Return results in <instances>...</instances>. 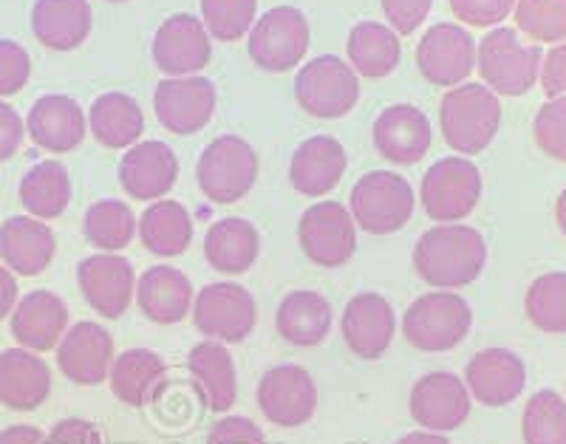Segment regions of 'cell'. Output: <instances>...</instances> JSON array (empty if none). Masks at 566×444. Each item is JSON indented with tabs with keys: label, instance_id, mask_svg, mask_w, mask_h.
I'll use <instances>...</instances> for the list:
<instances>
[{
	"label": "cell",
	"instance_id": "ffe728a7",
	"mask_svg": "<svg viewBox=\"0 0 566 444\" xmlns=\"http://www.w3.org/2000/svg\"><path fill=\"white\" fill-rule=\"evenodd\" d=\"M114 337L99 323H74L57 346V366L65 380L99 385L114 366Z\"/></svg>",
	"mask_w": 566,
	"mask_h": 444
},
{
	"label": "cell",
	"instance_id": "60d3db41",
	"mask_svg": "<svg viewBox=\"0 0 566 444\" xmlns=\"http://www.w3.org/2000/svg\"><path fill=\"white\" fill-rule=\"evenodd\" d=\"M255 12L258 0H201V23L221 43H235L250 34Z\"/></svg>",
	"mask_w": 566,
	"mask_h": 444
},
{
	"label": "cell",
	"instance_id": "d6a6232c",
	"mask_svg": "<svg viewBox=\"0 0 566 444\" xmlns=\"http://www.w3.org/2000/svg\"><path fill=\"white\" fill-rule=\"evenodd\" d=\"M261 255V235L247 219H221L207 230L205 258L221 275H244Z\"/></svg>",
	"mask_w": 566,
	"mask_h": 444
},
{
	"label": "cell",
	"instance_id": "52a82bcc",
	"mask_svg": "<svg viewBox=\"0 0 566 444\" xmlns=\"http://www.w3.org/2000/svg\"><path fill=\"white\" fill-rule=\"evenodd\" d=\"M428 219L439 224H459L476 210L482 199V173L468 156H448L428 168L419 187Z\"/></svg>",
	"mask_w": 566,
	"mask_h": 444
},
{
	"label": "cell",
	"instance_id": "7402d4cb",
	"mask_svg": "<svg viewBox=\"0 0 566 444\" xmlns=\"http://www.w3.org/2000/svg\"><path fill=\"white\" fill-rule=\"evenodd\" d=\"M27 130L38 148L49 154H71L77 150L88 130V116L83 114L80 103L65 94H43L29 108Z\"/></svg>",
	"mask_w": 566,
	"mask_h": 444
},
{
	"label": "cell",
	"instance_id": "74e56055",
	"mask_svg": "<svg viewBox=\"0 0 566 444\" xmlns=\"http://www.w3.org/2000/svg\"><path fill=\"white\" fill-rule=\"evenodd\" d=\"M85 241L99 252H123L136 235V219L125 201L103 199L85 210Z\"/></svg>",
	"mask_w": 566,
	"mask_h": 444
},
{
	"label": "cell",
	"instance_id": "f35d334b",
	"mask_svg": "<svg viewBox=\"0 0 566 444\" xmlns=\"http://www.w3.org/2000/svg\"><path fill=\"white\" fill-rule=\"evenodd\" d=\"M530 323L547 335H566V272L535 277L524 297Z\"/></svg>",
	"mask_w": 566,
	"mask_h": 444
},
{
	"label": "cell",
	"instance_id": "8fae6325",
	"mask_svg": "<svg viewBox=\"0 0 566 444\" xmlns=\"http://www.w3.org/2000/svg\"><path fill=\"white\" fill-rule=\"evenodd\" d=\"M258 320L255 300L241 284H207L193 297L196 329L216 342H241L252 335Z\"/></svg>",
	"mask_w": 566,
	"mask_h": 444
},
{
	"label": "cell",
	"instance_id": "2e32d148",
	"mask_svg": "<svg viewBox=\"0 0 566 444\" xmlns=\"http://www.w3.org/2000/svg\"><path fill=\"white\" fill-rule=\"evenodd\" d=\"M411 416L428 433L457 431L470 416V391L457 373L433 371L411 388Z\"/></svg>",
	"mask_w": 566,
	"mask_h": 444
},
{
	"label": "cell",
	"instance_id": "f5cc1de1",
	"mask_svg": "<svg viewBox=\"0 0 566 444\" xmlns=\"http://www.w3.org/2000/svg\"><path fill=\"white\" fill-rule=\"evenodd\" d=\"M45 433L32 425H12L0 431V444H43Z\"/></svg>",
	"mask_w": 566,
	"mask_h": 444
},
{
	"label": "cell",
	"instance_id": "f907efd6",
	"mask_svg": "<svg viewBox=\"0 0 566 444\" xmlns=\"http://www.w3.org/2000/svg\"><path fill=\"white\" fill-rule=\"evenodd\" d=\"M23 134H27V123L20 119L12 105L0 99V161H9L18 154Z\"/></svg>",
	"mask_w": 566,
	"mask_h": 444
},
{
	"label": "cell",
	"instance_id": "c3c4849f",
	"mask_svg": "<svg viewBox=\"0 0 566 444\" xmlns=\"http://www.w3.org/2000/svg\"><path fill=\"white\" fill-rule=\"evenodd\" d=\"M538 83L549 99L566 97V40L555 43L547 57L541 60Z\"/></svg>",
	"mask_w": 566,
	"mask_h": 444
},
{
	"label": "cell",
	"instance_id": "8d00e7d4",
	"mask_svg": "<svg viewBox=\"0 0 566 444\" xmlns=\"http://www.w3.org/2000/svg\"><path fill=\"white\" fill-rule=\"evenodd\" d=\"M20 204L29 210L32 219L52 221L69 210L71 204V179L65 165L54 159L38 161L23 179H20Z\"/></svg>",
	"mask_w": 566,
	"mask_h": 444
},
{
	"label": "cell",
	"instance_id": "5b68a950",
	"mask_svg": "<svg viewBox=\"0 0 566 444\" xmlns=\"http://www.w3.org/2000/svg\"><path fill=\"white\" fill-rule=\"evenodd\" d=\"M348 204H352L348 213H352L354 224L363 232L391 235L411 221L417 195H413L408 179L394 170H374L354 184Z\"/></svg>",
	"mask_w": 566,
	"mask_h": 444
},
{
	"label": "cell",
	"instance_id": "d4e9b609",
	"mask_svg": "<svg viewBox=\"0 0 566 444\" xmlns=\"http://www.w3.org/2000/svg\"><path fill=\"white\" fill-rule=\"evenodd\" d=\"M54 255L57 239L40 219L12 215L0 224V261L12 275H40L52 266Z\"/></svg>",
	"mask_w": 566,
	"mask_h": 444
},
{
	"label": "cell",
	"instance_id": "e0dca14e",
	"mask_svg": "<svg viewBox=\"0 0 566 444\" xmlns=\"http://www.w3.org/2000/svg\"><path fill=\"white\" fill-rule=\"evenodd\" d=\"M77 284L91 309L108 317V320L123 317L136 295L134 266L128 258L114 255V252L80 261Z\"/></svg>",
	"mask_w": 566,
	"mask_h": 444
},
{
	"label": "cell",
	"instance_id": "f546056e",
	"mask_svg": "<svg viewBox=\"0 0 566 444\" xmlns=\"http://www.w3.org/2000/svg\"><path fill=\"white\" fill-rule=\"evenodd\" d=\"M346 150L335 136H312L295 150L290 165V181L301 195H326L340 184L346 173Z\"/></svg>",
	"mask_w": 566,
	"mask_h": 444
},
{
	"label": "cell",
	"instance_id": "5bb4252c",
	"mask_svg": "<svg viewBox=\"0 0 566 444\" xmlns=\"http://www.w3.org/2000/svg\"><path fill=\"white\" fill-rule=\"evenodd\" d=\"M417 68L431 85H462L476 68V43L457 23H437L417 45Z\"/></svg>",
	"mask_w": 566,
	"mask_h": 444
},
{
	"label": "cell",
	"instance_id": "ac0fdd59",
	"mask_svg": "<svg viewBox=\"0 0 566 444\" xmlns=\"http://www.w3.org/2000/svg\"><path fill=\"white\" fill-rule=\"evenodd\" d=\"M340 331L352 355L360 360H380L397 335V315L382 295L360 292L346 303Z\"/></svg>",
	"mask_w": 566,
	"mask_h": 444
},
{
	"label": "cell",
	"instance_id": "3957f363",
	"mask_svg": "<svg viewBox=\"0 0 566 444\" xmlns=\"http://www.w3.org/2000/svg\"><path fill=\"white\" fill-rule=\"evenodd\" d=\"M541 54L538 45L522 43L518 32L507 27L490 29L476 45V65L484 85L493 91L495 97H522L538 83L541 74Z\"/></svg>",
	"mask_w": 566,
	"mask_h": 444
},
{
	"label": "cell",
	"instance_id": "ee69618b",
	"mask_svg": "<svg viewBox=\"0 0 566 444\" xmlns=\"http://www.w3.org/2000/svg\"><path fill=\"white\" fill-rule=\"evenodd\" d=\"M32 77V57L20 43L0 38V97H12L27 88Z\"/></svg>",
	"mask_w": 566,
	"mask_h": 444
},
{
	"label": "cell",
	"instance_id": "f6af8a7d",
	"mask_svg": "<svg viewBox=\"0 0 566 444\" xmlns=\"http://www.w3.org/2000/svg\"><path fill=\"white\" fill-rule=\"evenodd\" d=\"M451 9L468 27L490 29L499 27L507 14H513L515 0H451Z\"/></svg>",
	"mask_w": 566,
	"mask_h": 444
},
{
	"label": "cell",
	"instance_id": "9f6ffc18",
	"mask_svg": "<svg viewBox=\"0 0 566 444\" xmlns=\"http://www.w3.org/2000/svg\"><path fill=\"white\" fill-rule=\"evenodd\" d=\"M108 3H125V0H108Z\"/></svg>",
	"mask_w": 566,
	"mask_h": 444
},
{
	"label": "cell",
	"instance_id": "6da1fadb",
	"mask_svg": "<svg viewBox=\"0 0 566 444\" xmlns=\"http://www.w3.org/2000/svg\"><path fill=\"white\" fill-rule=\"evenodd\" d=\"M488 264V241L468 224H439L422 232L413 246V269L433 289H462L473 284Z\"/></svg>",
	"mask_w": 566,
	"mask_h": 444
},
{
	"label": "cell",
	"instance_id": "b9f144b4",
	"mask_svg": "<svg viewBox=\"0 0 566 444\" xmlns=\"http://www.w3.org/2000/svg\"><path fill=\"white\" fill-rule=\"evenodd\" d=\"M515 27L535 43H564L566 0H515Z\"/></svg>",
	"mask_w": 566,
	"mask_h": 444
},
{
	"label": "cell",
	"instance_id": "e575fe53",
	"mask_svg": "<svg viewBox=\"0 0 566 444\" xmlns=\"http://www.w3.org/2000/svg\"><path fill=\"white\" fill-rule=\"evenodd\" d=\"M88 128L99 145L111 150L134 148L145 130V114L139 103L123 91H108L94 99L88 110Z\"/></svg>",
	"mask_w": 566,
	"mask_h": 444
},
{
	"label": "cell",
	"instance_id": "9a60e30c",
	"mask_svg": "<svg viewBox=\"0 0 566 444\" xmlns=\"http://www.w3.org/2000/svg\"><path fill=\"white\" fill-rule=\"evenodd\" d=\"M212 40L196 14H174L156 29L154 63L168 77H193L207 68Z\"/></svg>",
	"mask_w": 566,
	"mask_h": 444
},
{
	"label": "cell",
	"instance_id": "7a4b0ae2",
	"mask_svg": "<svg viewBox=\"0 0 566 444\" xmlns=\"http://www.w3.org/2000/svg\"><path fill=\"white\" fill-rule=\"evenodd\" d=\"M444 142L457 154L476 156L502 128V103L482 83H462L444 94L439 105Z\"/></svg>",
	"mask_w": 566,
	"mask_h": 444
},
{
	"label": "cell",
	"instance_id": "30bf717a",
	"mask_svg": "<svg viewBox=\"0 0 566 444\" xmlns=\"http://www.w3.org/2000/svg\"><path fill=\"white\" fill-rule=\"evenodd\" d=\"M297 241L303 255L323 269L348 264L357 252V224L337 201H321L301 215Z\"/></svg>",
	"mask_w": 566,
	"mask_h": 444
},
{
	"label": "cell",
	"instance_id": "d6986e66",
	"mask_svg": "<svg viewBox=\"0 0 566 444\" xmlns=\"http://www.w3.org/2000/svg\"><path fill=\"white\" fill-rule=\"evenodd\" d=\"M470 397L488 408H504L522 397L527 385V368L510 348H484L464 371Z\"/></svg>",
	"mask_w": 566,
	"mask_h": 444
},
{
	"label": "cell",
	"instance_id": "1f68e13d",
	"mask_svg": "<svg viewBox=\"0 0 566 444\" xmlns=\"http://www.w3.org/2000/svg\"><path fill=\"white\" fill-rule=\"evenodd\" d=\"M332 320H335L332 303L321 292L310 289H297L283 297L275 315L277 335L297 348L321 346L332 331Z\"/></svg>",
	"mask_w": 566,
	"mask_h": 444
},
{
	"label": "cell",
	"instance_id": "11a10c76",
	"mask_svg": "<svg viewBox=\"0 0 566 444\" xmlns=\"http://www.w3.org/2000/svg\"><path fill=\"white\" fill-rule=\"evenodd\" d=\"M555 219H558L560 232L566 235V190L558 195V204H555Z\"/></svg>",
	"mask_w": 566,
	"mask_h": 444
},
{
	"label": "cell",
	"instance_id": "4316f807",
	"mask_svg": "<svg viewBox=\"0 0 566 444\" xmlns=\"http://www.w3.org/2000/svg\"><path fill=\"white\" fill-rule=\"evenodd\" d=\"M52 393V371L29 348L0 351V405L9 411H34Z\"/></svg>",
	"mask_w": 566,
	"mask_h": 444
},
{
	"label": "cell",
	"instance_id": "db71d44e",
	"mask_svg": "<svg viewBox=\"0 0 566 444\" xmlns=\"http://www.w3.org/2000/svg\"><path fill=\"white\" fill-rule=\"evenodd\" d=\"M397 444H451L448 438L442 436V433H408V436L399 438Z\"/></svg>",
	"mask_w": 566,
	"mask_h": 444
},
{
	"label": "cell",
	"instance_id": "484cf974",
	"mask_svg": "<svg viewBox=\"0 0 566 444\" xmlns=\"http://www.w3.org/2000/svg\"><path fill=\"white\" fill-rule=\"evenodd\" d=\"M136 303L150 323L174 326L193 311V284L176 266H150L136 277Z\"/></svg>",
	"mask_w": 566,
	"mask_h": 444
},
{
	"label": "cell",
	"instance_id": "44dd1931",
	"mask_svg": "<svg viewBox=\"0 0 566 444\" xmlns=\"http://www.w3.org/2000/svg\"><path fill=\"white\" fill-rule=\"evenodd\" d=\"M179 179V159L168 142L150 139L125 150L119 161V184L136 201H159Z\"/></svg>",
	"mask_w": 566,
	"mask_h": 444
},
{
	"label": "cell",
	"instance_id": "816d5d0a",
	"mask_svg": "<svg viewBox=\"0 0 566 444\" xmlns=\"http://www.w3.org/2000/svg\"><path fill=\"white\" fill-rule=\"evenodd\" d=\"M18 300H20L18 281H14V275L7 269V266L0 264V320L12 315Z\"/></svg>",
	"mask_w": 566,
	"mask_h": 444
},
{
	"label": "cell",
	"instance_id": "ba28073f",
	"mask_svg": "<svg viewBox=\"0 0 566 444\" xmlns=\"http://www.w3.org/2000/svg\"><path fill=\"white\" fill-rule=\"evenodd\" d=\"M310 20L295 7H275L258 18L250 29V57L270 74L292 72L310 52Z\"/></svg>",
	"mask_w": 566,
	"mask_h": 444
},
{
	"label": "cell",
	"instance_id": "ab89813d",
	"mask_svg": "<svg viewBox=\"0 0 566 444\" xmlns=\"http://www.w3.org/2000/svg\"><path fill=\"white\" fill-rule=\"evenodd\" d=\"M524 444H566V400L555 391H538L524 408Z\"/></svg>",
	"mask_w": 566,
	"mask_h": 444
},
{
	"label": "cell",
	"instance_id": "7bdbcfd3",
	"mask_svg": "<svg viewBox=\"0 0 566 444\" xmlns=\"http://www.w3.org/2000/svg\"><path fill=\"white\" fill-rule=\"evenodd\" d=\"M535 142L553 159L566 161V97L549 99L535 116Z\"/></svg>",
	"mask_w": 566,
	"mask_h": 444
},
{
	"label": "cell",
	"instance_id": "83f0119b",
	"mask_svg": "<svg viewBox=\"0 0 566 444\" xmlns=\"http://www.w3.org/2000/svg\"><path fill=\"white\" fill-rule=\"evenodd\" d=\"M111 391L119 402L130 408L154 405L168 388V366L150 348H128L114 357L111 366Z\"/></svg>",
	"mask_w": 566,
	"mask_h": 444
},
{
	"label": "cell",
	"instance_id": "603a6c76",
	"mask_svg": "<svg viewBox=\"0 0 566 444\" xmlns=\"http://www.w3.org/2000/svg\"><path fill=\"white\" fill-rule=\"evenodd\" d=\"M374 148L391 165H417L431 150V123L413 105H388L374 119Z\"/></svg>",
	"mask_w": 566,
	"mask_h": 444
},
{
	"label": "cell",
	"instance_id": "7c38bea8",
	"mask_svg": "<svg viewBox=\"0 0 566 444\" xmlns=\"http://www.w3.org/2000/svg\"><path fill=\"white\" fill-rule=\"evenodd\" d=\"M258 408L272 425L301 427L317 411V385L301 366H275L258 382Z\"/></svg>",
	"mask_w": 566,
	"mask_h": 444
},
{
	"label": "cell",
	"instance_id": "681fc988",
	"mask_svg": "<svg viewBox=\"0 0 566 444\" xmlns=\"http://www.w3.org/2000/svg\"><path fill=\"white\" fill-rule=\"evenodd\" d=\"M43 444H103V433L88 419H60L52 431L45 433Z\"/></svg>",
	"mask_w": 566,
	"mask_h": 444
},
{
	"label": "cell",
	"instance_id": "836d02e7",
	"mask_svg": "<svg viewBox=\"0 0 566 444\" xmlns=\"http://www.w3.org/2000/svg\"><path fill=\"white\" fill-rule=\"evenodd\" d=\"M136 235L150 255L176 258V255H185L193 241V219L179 201L159 199L136 221Z\"/></svg>",
	"mask_w": 566,
	"mask_h": 444
},
{
	"label": "cell",
	"instance_id": "8992f818",
	"mask_svg": "<svg viewBox=\"0 0 566 444\" xmlns=\"http://www.w3.org/2000/svg\"><path fill=\"white\" fill-rule=\"evenodd\" d=\"M258 168L255 148L241 136L227 134L201 150L196 179L212 204H235L255 187Z\"/></svg>",
	"mask_w": 566,
	"mask_h": 444
},
{
	"label": "cell",
	"instance_id": "4dcf8cb0",
	"mask_svg": "<svg viewBox=\"0 0 566 444\" xmlns=\"http://www.w3.org/2000/svg\"><path fill=\"white\" fill-rule=\"evenodd\" d=\"M88 0H34L32 32L52 52H74L91 34Z\"/></svg>",
	"mask_w": 566,
	"mask_h": 444
},
{
	"label": "cell",
	"instance_id": "277c9868",
	"mask_svg": "<svg viewBox=\"0 0 566 444\" xmlns=\"http://www.w3.org/2000/svg\"><path fill=\"white\" fill-rule=\"evenodd\" d=\"M473 326V309L457 292L437 289L408 306L402 317V335L419 351L442 355L457 348Z\"/></svg>",
	"mask_w": 566,
	"mask_h": 444
},
{
	"label": "cell",
	"instance_id": "f1b7e54d",
	"mask_svg": "<svg viewBox=\"0 0 566 444\" xmlns=\"http://www.w3.org/2000/svg\"><path fill=\"white\" fill-rule=\"evenodd\" d=\"M187 371L193 377L201 402L212 413H227L239 400V373L227 346L205 340L187 355Z\"/></svg>",
	"mask_w": 566,
	"mask_h": 444
},
{
	"label": "cell",
	"instance_id": "9c48e42d",
	"mask_svg": "<svg viewBox=\"0 0 566 444\" xmlns=\"http://www.w3.org/2000/svg\"><path fill=\"white\" fill-rule=\"evenodd\" d=\"M295 97L310 116L340 119L360 99V80L346 60L323 54V57L310 60L297 72Z\"/></svg>",
	"mask_w": 566,
	"mask_h": 444
},
{
	"label": "cell",
	"instance_id": "7dc6e473",
	"mask_svg": "<svg viewBox=\"0 0 566 444\" xmlns=\"http://www.w3.org/2000/svg\"><path fill=\"white\" fill-rule=\"evenodd\" d=\"M207 444H266V438L252 419L224 416L210 427Z\"/></svg>",
	"mask_w": 566,
	"mask_h": 444
},
{
	"label": "cell",
	"instance_id": "cb8c5ba5",
	"mask_svg": "<svg viewBox=\"0 0 566 444\" xmlns=\"http://www.w3.org/2000/svg\"><path fill=\"white\" fill-rule=\"evenodd\" d=\"M69 331V306L49 289H34L18 300L12 311V337L34 355L52 351Z\"/></svg>",
	"mask_w": 566,
	"mask_h": 444
},
{
	"label": "cell",
	"instance_id": "bcb514c9",
	"mask_svg": "<svg viewBox=\"0 0 566 444\" xmlns=\"http://www.w3.org/2000/svg\"><path fill=\"white\" fill-rule=\"evenodd\" d=\"M431 7L433 0H382V12L397 34L417 32L424 18L431 14Z\"/></svg>",
	"mask_w": 566,
	"mask_h": 444
},
{
	"label": "cell",
	"instance_id": "4fadbf2b",
	"mask_svg": "<svg viewBox=\"0 0 566 444\" xmlns=\"http://www.w3.org/2000/svg\"><path fill=\"white\" fill-rule=\"evenodd\" d=\"M216 85L207 77H165L154 94L156 119L176 136L199 134L216 114Z\"/></svg>",
	"mask_w": 566,
	"mask_h": 444
},
{
	"label": "cell",
	"instance_id": "d590c367",
	"mask_svg": "<svg viewBox=\"0 0 566 444\" xmlns=\"http://www.w3.org/2000/svg\"><path fill=\"white\" fill-rule=\"evenodd\" d=\"M346 54L354 74L380 80L388 77L399 65L402 45H399V34L391 27H382L377 20H363L348 34Z\"/></svg>",
	"mask_w": 566,
	"mask_h": 444
}]
</instances>
